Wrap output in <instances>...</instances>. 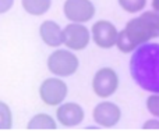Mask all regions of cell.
<instances>
[{"label": "cell", "mask_w": 159, "mask_h": 136, "mask_svg": "<svg viewBox=\"0 0 159 136\" xmlns=\"http://www.w3.org/2000/svg\"><path fill=\"white\" fill-rule=\"evenodd\" d=\"M130 72L143 90L159 93V43H144L133 52Z\"/></svg>", "instance_id": "6da1fadb"}, {"label": "cell", "mask_w": 159, "mask_h": 136, "mask_svg": "<svg viewBox=\"0 0 159 136\" xmlns=\"http://www.w3.org/2000/svg\"><path fill=\"white\" fill-rule=\"evenodd\" d=\"M159 38V11H144L130 19L117 35L116 46L121 53H133L138 46Z\"/></svg>", "instance_id": "7a4b0ae2"}, {"label": "cell", "mask_w": 159, "mask_h": 136, "mask_svg": "<svg viewBox=\"0 0 159 136\" xmlns=\"http://www.w3.org/2000/svg\"><path fill=\"white\" fill-rule=\"evenodd\" d=\"M78 67V57L70 49H57L48 57V70L50 74L59 78H67L74 75Z\"/></svg>", "instance_id": "3957f363"}, {"label": "cell", "mask_w": 159, "mask_h": 136, "mask_svg": "<svg viewBox=\"0 0 159 136\" xmlns=\"http://www.w3.org/2000/svg\"><path fill=\"white\" fill-rule=\"evenodd\" d=\"M69 93L66 82L59 76L46 78L39 86V97L46 106L55 107L64 101Z\"/></svg>", "instance_id": "277c9868"}, {"label": "cell", "mask_w": 159, "mask_h": 136, "mask_svg": "<svg viewBox=\"0 0 159 136\" xmlns=\"http://www.w3.org/2000/svg\"><path fill=\"white\" fill-rule=\"evenodd\" d=\"M119 87V75L110 67L99 68L92 79V90L98 97L107 99L116 93Z\"/></svg>", "instance_id": "5b68a950"}, {"label": "cell", "mask_w": 159, "mask_h": 136, "mask_svg": "<svg viewBox=\"0 0 159 136\" xmlns=\"http://www.w3.org/2000/svg\"><path fill=\"white\" fill-rule=\"evenodd\" d=\"M91 32L84 24L70 22L63 28V45L73 52L84 50L89 45Z\"/></svg>", "instance_id": "8992f818"}, {"label": "cell", "mask_w": 159, "mask_h": 136, "mask_svg": "<svg viewBox=\"0 0 159 136\" xmlns=\"http://www.w3.org/2000/svg\"><path fill=\"white\" fill-rule=\"evenodd\" d=\"M63 13L69 21L85 24L95 15V6L91 0H66Z\"/></svg>", "instance_id": "52a82bcc"}, {"label": "cell", "mask_w": 159, "mask_h": 136, "mask_svg": "<svg viewBox=\"0 0 159 136\" xmlns=\"http://www.w3.org/2000/svg\"><path fill=\"white\" fill-rule=\"evenodd\" d=\"M119 31L110 21L106 19H99L93 22L91 28V38L93 43L101 49H112L116 46Z\"/></svg>", "instance_id": "ba28073f"}, {"label": "cell", "mask_w": 159, "mask_h": 136, "mask_svg": "<svg viewBox=\"0 0 159 136\" xmlns=\"http://www.w3.org/2000/svg\"><path fill=\"white\" fill-rule=\"evenodd\" d=\"M93 122L102 128H113L119 124L121 118V110L117 104L112 101H101L95 106L92 111Z\"/></svg>", "instance_id": "9c48e42d"}, {"label": "cell", "mask_w": 159, "mask_h": 136, "mask_svg": "<svg viewBox=\"0 0 159 136\" xmlns=\"http://www.w3.org/2000/svg\"><path fill=\"white\" fill-rule=\"evenodd\" d=\"M84 117L85 113L82 107L77 103H73V101L59 104L57 110H56V118L60 122V125L66 126V128L78 126L84 121Z\"/></svg>", "instance_id": "30bf717a"}, {"label": "cell", "mask_w": 159, "mask_h": 136, "mask_svg": "<svg viewBox=\"0 0 159 136\" xmlns=\"http://www.w3.org/2000/svg\"><path fill=\"white\" fill-rule=\"evenodd\" d=\"M39 36L42 42L49 47H59L63 45V29L57 22L52 19H46L39 27Z\"/></svg>", "instance_id": "8fae6325"}, {"label": "cell", "mask_w": 159, "mask_h": 136, "mask_svg": "<svg viewBox=\"0 0 159 136\" xmlns=\"http://www.w3.org/2000/svg\"><path fill=\"white\" fill-rule=\"evenodd\" d=\"M22 8L31 15H43L49 11L52 6V0H21Z\"/></svg>", "instance_id": "7c38bea8"}, {"label": "cell", "mask_w": 159, "mask_h": 136, "mask_svg": "<svg viewBox=\"0 0 159 136\" xmlns=\"http://www.w3.org/2000/svg\"><path fill=\"white\" fill-rule=\"evenodd\" d=\"M28 129H48V131H53L57 128L55 118L49 114L45 113H39V114L34 115L28 122Z\"/></svg>", "instance_id": "4fadbf2b"}, {"label": "cell", "mask_w": 159, "mask_h": 136, "mask_svg": "<svg viewBox=\"0 0 159 136\" xmlns=\"http://www.w3.org/2000/svg\"><path fill=\"white\" fill-rule=\"evenodd\" d=\"M13 126V113L8 104L0 101V131H7Z\"/></svg>", "instance_id": "5bb4252c"}, {"label": "cell", "mask_w": 159, "mask_h": 136, "mask_svg": "<svg viewBox=\"0 0 159 136\" xmlns=\"http://www.w3.org/2000/svg\"><path fill=\"white\" fill-rule=\"evenodd\" d=\"M120 7L130 14L143 11L147 7V0H117Z\"/></svg>", "instance_id": "9a60e30c"}, {"label": "cell", "mask_w": 159, "mask_h": 136, "mask_svg": "<svg viewBox=\"0 0 159 136\" xmlns=\"http://www.w3.org/2000/svg\"><path fill=\"white\" fill-rule=\"evenodd\" d=\"M147 108L154 117L159 118V93H152L148 99H147Z\"/></svg>", "instance_id": "2e32d148"}, {"label": "cell", "mask_w": 159, "mask_h": 136, "mask_svg": "<svg viewBox=\"0 0 159 136\" xmlns=\"http://www.w3.org/2000/svg\"><path fill=\"white\" fill-rule=\"evenodd\" d=\"M13 6H14V0H0V14L10 11Z\"/></svg>", "instance_id": "e0dca14e"}, {"label": "cell", "mask_w": 159, "mask_h": 136, "mask_svg": "<svg viewBox=\"0 0 159 136\" xmlns=\"http://www.w3.org/2000/svg\"><path fill=\"white\" fill-rule=\"evenodd\" d=\"M144 129H159V118H152L144 122Z\"/></svg>", "instance_id": "ac0fdd59"}, {"label": "cell", "mask_w": 159, "mask_h": 136, "mask_svg": "<svg viewBox=\"0 0 159 136\" xmlns=\"http://www.w3.org/2000/svg\"><path fill=\"white\" fill-rule=\"evenodd\" d=\"M152 8L155 11H159V0H152Z\"/></svg>", "instance_id": "d6986e66"}]
</instances>
